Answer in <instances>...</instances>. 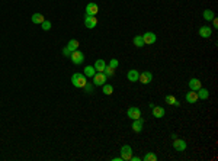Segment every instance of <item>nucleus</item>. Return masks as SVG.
I'll use <instances>...</instances> for the list:
<instances>
[{
	"label": "nucleus",
	"mask_w": 218,
	"mask_h": 161,
	"mask_svg": "<svg viewBox=\"0 0 218 161\" xmlns=\"http://www.w3.org/2000/svg\"><path fill=\"white\" fill-rule=\"evenodd\" d=\"M113 73H115V70H113L112 67H109V66H106L105 67V70H103V74H105L106 77H112V76H113Z\"/></svg>",
	"instance_id": "nucleus-27"
},
{
	"label": "nucleus",
	"mask_w": 218,
	"mask_h": 161,
	"mask_svg": "<svg viewBox=\"0 0 218 161\" xmlns=\"http://www.w3.org/2000/svg\"><path fill=\"white\" fill-rule=\"evenodd\" d=\"M141 36H143V41H144V45H151L157 41V36L154 32H145L144 35H141Z\"/></svg>",
	"instance_id": "nucleus-5"
},
{
	"label": "nucleus",
	"mask_w": 218,
	"mask_h": 161,
	"mask_svg": "<svg viewBox=\"0 0 218 161\" xmlns=\"http://www.w3.org/2000/svg\"><path fill=\"white\" fill-rule=\"evenodd\" d=\"M118 66H119V62H118V60H115V58H112L111 61H109V67H112L113 70H117Z\"/></svg>",
	"instance_id": "nucleus-29"
},
{
	"label": "nucleus",
	"mask_w": 218,
	"mask_h": 161,
	"mask_svg": "<svg viewBox=\"0 0 218 161\" xmlns=\"http://www.w3.org/2000/svg\"><path fill=\"white\" fill-rule=\"evenodd\" d=\"M143 160H144V161H156L157 160V155H156V154H153V152H147Z\"/></svg>",
	"instance_id": "nucleus-26"
},
{
	"label": "nucleus",
	"mask_w": 218,
	"mask_h": 161,
	"mask_svg": "<svg viewBox=\"0 0 218 161\" xmlns=\"http://www.w3.org/2000/svg\"><path fill=\"white\" fill-rule=\"evenodd\" d=\"M151 80H153V74L150 71H143L140 74V77H138V81L141 84H148L151 83Z\"/></svg>",
	"instance_id": "nucleus-8"
},
{
	"label": "nucleus",
	"mask_w": 218,
	"mask_h": 161,
	"mask_svg": "<svg viewBox=\"0 0 218 161\" xmlns=\"http://www.w3.org/2000/svg\"><path fill=\"white\" fill-rule=\"evenodd\" d=\"M41 26H42V29H44V31H50V29H51V22H50V21H44V22L41 23Z\"/></svg>",
	"instance_id": "nucleus-28"
},
{
	"label": "nucleus",
	"mask_w": 218,
	"mask_h": 161,
	"mask_svg": "<svg viewBox=\"0 0 218 161\" xmlns=\"http://www.w3.org/2000/svg\"><path fill=\"white\" fill-rule=\"evenodd\" d=\"M196 95H198V99H202V100H205L208 99V96H209V93H208V90L207 89H204V87H201V89L196 92Z\"/></svg>",
	"instance_id": "nucleus-21"
},
{
	"label": "nucleus",
	"mask_w": 218,
	"mask_h": 161,
	"mask_svg": "<svg viewBox=\"0 0 218 161\" xmlns=\"http://www.w3.org/2000/svg\"><path fill=\"white\" fill-rule=\"evenodd\" d=\"M105 67H106V62H105V60H96V62H95V70H96V71L103 73Z\"/></svg>",
	"instance_id": "nucleus-17"
},
{
	"label": "nucleus",
	"mask_w": 218,
	"mask_h": 161,
	"mask_svg": "<svg viewBox=\"0 0 218 161\" xmlns=\"http://www.w3.org/2000/svg\"><path fill=\"white\" fill-rule=\"evenodd\" d=\"M164 100H166V102H167L169 105H172V106H176V107H178V106H180L179 105V100L176 99V97H174V96H166V97H164Z\"/></svg>",
	"instance_id": "nucleus-20"
},
{
	"label": "nucleus",
	"mask_w": 218,
	"mask_h": 161,
	"mask_svg": "<svg viewBox=\"0 0 218 161\" xmlns=\"http://www.w3.org/2000/svg\"><path fill=\"white\" fill-rule=\"evenodd\" d=\"M143 125H144V119H143V118L134 119V121H132V131L137 133H140L141 131H143Z\"/></svg>",
	"instance_id": "nucleus-10"
},
{
	"label": "nucleus",
	"mask_w": 218,
	"mask_h": 161,
	"mask_svg": "<svg viewBox=\"0 0 218 161\" xmlns=\"http://www.w3.org/2000/svg\"><path fill=\"white\" fill-rule=\"evenodd\" d=\"M127 77H128L129 81H132V83H135V81H138V77H140V73L137 71V70H129L128 74H127Z\"/></svg>",
	"instance_id": "nucleus-16"
},
{
	"label": "nucleus",
	"mask_w": 218,
	"mask_h": 161,
	"mask_svg": "<svg viewBox=\"0 0 218 161\" xmlns=\"http://www.w3.org/2000/svg\"><path fill=\"white\" fill-rule=\"evenodd\" d=\"M71 83L74 87H77V89H83L86 83H87V80H86V76L82 74V73H74L71 76Z\"/></svg>",
	"instance_id": "nucleus-1"
},
{
	"label": "nucleus",
	"mask_w": 218,
	"mask_h": 161,
	"mask_svg": "<svg viewBox=\"0 0 218 161\" xmlns=\"http://www.w3.org/2000/svg\"><path fill=\"white\" fill-rule=\"evenodd\" d=\"M96 25H98V19H96V16H89V15L84 16V26H86V28L93 29V28H96Z\"/></svg>",
	"instance_id": "nucleus-6"
},
{
	"label": "nucleus",
	"mask_w": 218,
	"mask_h": 161,
	"mask_svg": "<svg viewBox=\"0 0 218 161\" xmlns=\"http://www.w3.org/2000/svg\"><path fill=\"white\" fill-rule=\"evenodd\" d=\"M173 147H174V150H176V151L182 152V151L186 150V142H185L183 139L174 138V141H173Z\"/></svg>",
	"instance_id": "nucleus-12"
},
{
	"label": "nucleus",
	"mask_w": 218,
	"mask_h": 161,
	"mask_svg": "<svg viewBox=\"0 0 218 161\" xmlns=\"http://www.w3.org/2000/svg\"><path fill=\"white\" fill-rule=\"evenodd\" d=\"M131 157H132V148L129 145H124L122 148H121V158L125 161H129Z\"/></svg>",
	"instance_id": "nucleus-4"
},
{
	"label": "nucleus",
	"mask_w": 218,
	"mask_h": 161,
	"mask_svg": "<svg viewBox=\"0 0 218 161\" xmlns=\"http://www.w3.org/2000/svg\"><path fill=\"white\" fill-rule=\"evenodd\" d=\"M63 54H64V55H66V57H70V54H71V52H70V50H68L67 47H66V48L63 50Z\"/></svg>",
	"instance_id": "nucleus-31"
},
{
	"label": "nucleus",
	"mask_w": 218,
	"mask_h": 161,
	"mask_svg": "<svg viewBox=\"0 0 218 161\" xmlns=\"http://www.w3.org/2000/svg\"><path fill=\"white\" fill-rule=\"evenodd\" d=\"M83 89L86 90V93H92V90H93V84L87 81V83H86V86H84Z\"/></svg>",
	"instance_id": "nucleus-30"
},
{
	"label": "nucleus",
	"mask_w": 218,
	"mask_h": 161,
	"mask_svg": "<svg viewBox=\"0 0 218 161\" xmlns=\"http://www.w3.org/2000/svg\"><path fill=\"white\" fill-rule=\"evenodd\" d=\"M132 42H134V45L137 47V48H141V47H144V41H143V36H140V35H137V36L132 39Z\"/></svg>",
	"instance_id": "nucleus-24"
},
{
	"label": "nucleus",
	"mask_w": 218,
	"mask_h": 161,
	"mask_svg": "<svg viewBox=\"0 0 218 161\" xmlns=\"http://www.w3.org/2000/svg\"><path fill=\"white\" fill-rule=\"evenodd\" d=\"M70 60H71L73 64H76V66H78V64H82V62L84 61V55L83 52H80L78 50L73 51L71 54H70Z\"/></svg>",
	"instance_id": "nucleus-2"
},
{
	"label": "nucleus",
	"mask_w": 218,
	"mask_h": 161,
	"mask_svg": "<svg viewBox=\"0 0 218 161\" xmlns=\"http://www.w3.org/2000/svg\"><path fill=\"white\" fill-rule=\"evenodd\" d=\"M98 12H99V6L96 5V3H89V5L86 6V15H89V16H96Z\"/></svg>",
	"instance_id": "nucleus-9"
},
{
	"label": "nucleus",
	"mask_w": 218,
	"mask_h": 161,
	"mask_svg": "<svg viewBox=\"0 0 218 161\" xmlns=\"http://www.w3.org/2000/svg\"><path fill=\"white\" fill-rule=\"evenodd\" d=\"M131 160L132 161H140V157H131Z\"/></svg>",
	"instance_id": "nucleus-32"
},
{
	"label": "nucleus",
	"mask_w": 218,
	"mask_h": 161,
	"mask_svg": "<svg viewBox=\"0 0 218 161\" xmlns=\"http://www.w3.org/2000/svg\"><path fill=\"white\" fill-rule=\"evenodd\" d=\"M83 74L86 76V77H93L96 74V70H95V67H92V66H87V67H84V70H83Z\"/></svg>",
	"instance_id": "nucleus-18"
},
{
	"label": "nucleus",
	"mask_w": 218,
	"mask_h": 161,
	"mask_svg": "<svg viewBox=\"0 0 218 161\" xmlns=\"http://www.w3.org/2000/svg\"><path fill=\"white\" fill-rule=\"evenodd\" d=\"M199 35H201L202 38H209L212 35V29L209 28V26H201L199 28Z\"/></svg>",
	"instance_id": "nucleus-14"
},
{
	"label": "nucleus",
	"mask_w": 218,
	"mask_h": 161,
	"mask_svg": "<svg viewBox=\"0 0 218 161\" xmlns=\"http://www.w3.org/2000/svg\"><path fill=\"white\" fill-rule=\"evenodd\" d=\"M186 102H188V103H196V102H198L196 92H193V90L188 92V93H186Z\"/></svg>",
	"instance_id": "nucleus-15"
},
{
	"label": "nucleus",
	"mask_w": 218,
	"mask_h": 161,
	"mask_svg": "<svg viewBox=\"0 0 218 161\" xmlns=\"http://www.w3.org/2000/svg\"><path fill=\"white\" fill-rule=\"evenodd\" d=\"M214 17H215V15H214V12L211 10V9H207V10H204V19H205L207 22H211Z\"/></svg>",
	"instance_id": "nucleus-22"
},
{
	"label": "nucleus",
	"mask_w": 218,
	"mask_h": 161,
	"mask_svg": "<svg viewBox=\"0 0 218 161\" xmlns=\"http://www.w3.org/2000/svg\"><path fill=\"white\" fill-rule=\"evenodd\" d=\"M67 48L70 50V52L78 50V41L77 39H70V41H68V44H67Z\"/></svg>",
	"instance_id": "nucleus-19"
},
{
	"label": "nucleus",
	"mask_w": 218,
	"mask_h": 161,
	"mask_svg": "<svg viewBox=\"0 0 218 161\" xmlns=\"http://www.w3.org/2000/svg\"><path fill=\"white\" fill-rule=\"evenodd\" d=\"M93 84L95 86H103L105 84V81H106V76L103 74V73H99V71H96V74L93 76Z\"/></svg>",
	"instance_id": "nucleus-3"
},
{
	"label": "nucleus",
	"mask_w": 218,
	"mask_h": 161,
	"mask_svg": "<svg viewBox=\"0 0 218 161\" xmlns=\"http://www.w3.org/2000/svg\"><path fill=\"white\" fill-rule=\"evenodd\" d=\"M103 93H105V95L106 96H111L112 93H113V87H112L111 84H103Z\"/></svg>",
	"instance_id": "nucleus-25"
},
{
	"label": "nucleus",
	"mask_w": 218,
	"mask_h": 161,
	"mask_svg": "<svg viewBox=\"0 0 218 161\" xmlns=\"http://www.w3.org/2000/svg\"><path fill=\"white\" fill-rule=\"evenodd\" d=\"M127 115H128L129 119H138V118H141V110L138 109V107H135V106H131L128 110H127Z\"/></svg>",
	"instance_id": "nucleus-7"
},
{
	"label": "nucleus",
	"mask_w": 218,
	"mask_h": 161,
	"mask_svg": "<svg viewBox=\"0 0 218 161\" xmlns=\"http://www.w3.org/2000/svg\"><path fill=\"white\" fill-rule=\"evenodd\" d=\"M45 19H44V15H41V13H34L32 15V22L34 23H42Z\"/></svg>",
	"instance_id": "nucleus-23"
},
{
	"label": "nucleus",
	"mask_w": 218,
	"mask_h": 161,
	"mask_svg": "<svg viewBox=\"0 0 218 161\" xmlns=\"http://www.w3.org/2000/svg\"><path fill=\"white\" fill-rule=\"evenodd\" d=\"M188 84H189V89L193 90V92H198V90L202 87V83H201L199 78H190Z\"/></svg>",
	"instance_id": "nucleus-11"
},
{
	"label": "nucleus",
	"mask_w": 218,
	"mask_h": 161,
	"mask_svg": "<svg viewBox=\"0 0 218 161\" xmlns=\"http://www.w3.org/2000/svg\"><path fill=\"white\" fill-rule=\"evenodd\" d=\"M151 110H153V116L157 118V119H159V118H163L164 113H166V110L163 109L162 106H156V105H154V107H153Z\"/></svg>",
	"instance_id": "nucleus-13"
}]
</instances>
